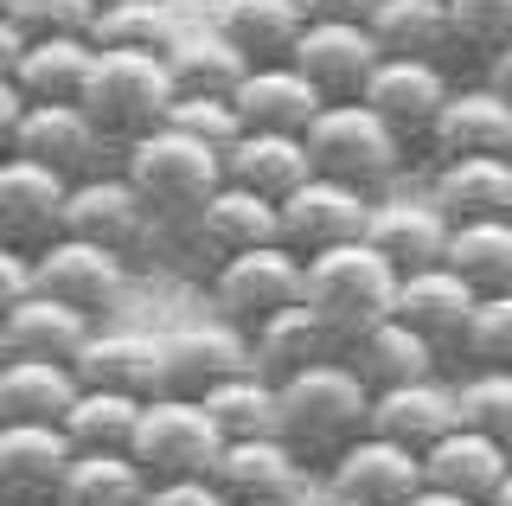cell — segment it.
Here are the masks:
<instances>
[{"mask_svg":"<svg viewBox=\"0 0 512 506\" xmlns=\"http://www.w3.org/2000/svg\"><path fill=\"white\" fill-rule=\"evenodd\" d=\"M180 20L167 0H103L90 13V45L96 52H167Z\"/></svg>","mask_w":512,"mask_h":506,"instance_id":"39","label":"cell"},{"mask_svg":"<svg viewBox=\"0 0 512 506\" xmlns=\"http://www.w3.org/2000/svg\"><path fill=\"white\" fill-rule=\"evenodd\" d=\"M77 109L96 122L103 141H122L128 148L135 135H148V129L167 122L173 77H167V65H160V52H96Z\"/></svg>","mask_w":512,"mask_h":506,"instance_id":"5","label":"cell"},{"mask_svg":"<svg viewBox=\"0 0 512 506\" xmlns=\"http://www.w3.org/2000/svg\"><path fill=\"white\" fill-rule=\"evenodd\" d=\"M487 506H512V474H506L500 487H493V500H487Z\"/></svg>","mask_w":512,"mask_h":506,"instance_id":"54","label":"cell"},{"mask_svg":"<svg viewBox=\"0 0 512 506\" xmlns=\"http://www.w3.org/2000/svg\"><path fill=\"white\" fill-rule=\"evenodd\" d=\"M0 506H7V500H0Z\"/></svg>","mask_w":512,"mask_h":506,"instance_id":"61","label":"cell"},{"mask_svg":"<svg viewBox=\"0 0 512 506\" xmlns=\"http://www.w3.org/2000/svg\"><path fill=\"white\" fill-rule=\"evenodd\" d=\"M448 90H455V71L429 65V58H378V71L365 77L359 103L372 109L404 148H429V129H436Z\"/></svg>","mask_w":512,"mask_h":506,"instance_id":"10","label":"cell"},{"mask_svg":"<svg viewBox=\"0 0 512 506\" xmlns=\"http://www.w3.org/2000/svg\"><path fill=\"white\" fill-rule=\"evenodd\" d=\"M474 302H480V295L448 270V263H429V270L397 276L391 321H404L410 334H423L448 366H455V359H461V334H468V321H474Z\"/></svg>","mask_w":512,"mask_h":506,"instance_id":"15","label":"cell"},{"mask_svg":"<svg viewBox=\"0 0 512 506\" xmlns=\"http://www.w3.org/2000/svg\"><path fill=\"white\" fill-rule=\"evenodd\" d=\"M71 436L58 423H0V500L7 506H58Z\"/></svg>","mask_w":512,"mask_h":506,"instance_id":"18","label":"cell"},{"mask_svg":"<svg viewBox=\"0 0 512 506\" xmlns=\"http://www.w3.org/2000/svg\"><path fill=\"white\" fill-rule=\"evenodd\" d=\"M212 26L250 58V65H288V52H295V39H301L308 20H301L295 0H218Z\"/></svg>","mask_w":512,"mask_h":506,"instance_id":"35","label":"cell"},{"mask_svg":"<svg viewBox=\"0 0 512 506\" xmlns=\"http://www.w3.org/2000/svg\"><path fill=\"white\" fill-rule=\"evenodd\" d=\"M96 0H7V20L20 26L26 39H71L90 33Z\"/></svg>","mask_w":512,"mask_h":506,"instance_id":"46","label":"cell"},{"mask_svg":"<svg viewBox=\"0 0 512 506\" xmlns=\"http://www.w3.org/2000/svg\"><path fill=\"white\" fill-rule=\"evenodd\" d=\"M77 398V372L52 359H0V423H58Z\"/></svg>","mask_w":512,"mask_h":506,"instance_id":"37","label":"cell"},{"mask_svg":"<svg viewBox=\"0 0 512 506\" xmlns=\"http://www.w3.org/2000/svg\"><path fill=\"white\" fill-rule=\"evenodd\" d=\"M442 263L468 282L480 302H487V295H512V218H468V225H448Z\"/></svg>","mask_w":512,"mask_h":506,"instance_id":"36","label":"cell"},{"mask_svg":"<svg viewBox=\"0 0 512 506\" xmlns=\"http://www.w3.org/2000/svg\"><path fill=\"white\" fill-rule=\"evenodd\" d=\"M167 129H180V135H192V141H205V148H231L237 141V109H231V97H173V109H167Z\"/></svg>","mask_w":512,"mask_h":506,"instance_id":"45","label":"cell"},{"mask_svg":"<svg viewBox=\"0 0 512 506\" xmlns=\"http://www.w3.org/2000/svg\"><path fill=\"white\" fill-rule=\"evenodd\" d=\"M0 7H7V0H0Z\"/></svg>","mask_w":512,"mask_h":506,"instance_id":"59","label":"cell"},{"mask_svg":"<svg viewBox=\"0 0 512 506\" xmlns=\"http://www.w3.org/2000/svg\"><path fill=\"white\" fill-rule=\"evenodd\" d=\"M180 237H186L192 257L212 270V263H224V257H244V250H256V244H276V205L224 180L218 193L192 212V225Z\"/></svg>","mask_w":512,"mask_h":506,"instance_id":"22","label":"cell"},{"mask_svg":"<svg viewBox=\"0 0 512 506\" xmlns=\"http://www.w3.org/2000/svg\"><path fill=\"white\" fill-rule=\"evenodd\" d=\"M455 410L461 423L493 442L512 449V372H493V366H461L455 378Z\"/></svg>","mask_w":512,"mask_h":506,"instance_id":"42","label":"cell"},{"mask_svg":"<svg viewBox=\"0 0 512 506\" xmlns=\"http://www.w3.org/2000/svg\"><path fill=\"white\" fill-rule=\"evenodd\" d=\"M7 154H26V161L52 167L58 180H84V173L103 167L109 141L96 135V122H90L77 103H26L20 135H13Z\"/></svg>","mask_w":512,"mask_h":506,"instance_id":"20","label":"cell"},{"mask_svg":"<svg viewBox=\"0 0 512 506\" xmlns=\"http://www.w3.org/2000/svg\"><path fill=\"white\" fill-rule=\"evenodd\" d=\"M365 33L384 58H429V65L455 71V33H448L442 0H372Z\"/></svg>","mask_w":512,"mask_h":506,"instance_id":"30","label":"cell"},{"mask_svg":"<svg viewBox=\"0 0 512 506\" xmlns=\"http://www.w3.org/2000/svg\"><path fill=\"white\" fill-rule=\"evenodd\" d=\"M103 321H90V314L52 302V295L32 289L20 308L0 314V340H7V359H52V366H71L77 353H84V340L96 334Z\"/></svg>","mask_w":512,"mask_h":506,"instance_id":"26","label":"cell"},{"mask_svg":"<svg viewBox=\"0 0 512 506\" xmlns=\"http://www.w3.org/2000/svg\"><path fill=\"white\" fill-rule=\"evenodd\" d=\"M416 487H423V455L372 430L327 462V494L359 500V506H404Z\"/></svg>","mask_w":512,"mask_h":506,"instance_id":"17","label":"cell"},{"mask_svg":"<svg viewBox=\"0 0 512 506\" xmlns=\"http://www.w3.org/2000/svg\"><path fill=\"white\" fill-rule=\"evenodd\" d=\"M506 474H512V449L468 430V423H455L442 442L423 449V481L442 487V494H455V500H468V506H487Z\"/></svg>","mask_w":512,"mask_h":506,"instance_id":"25","label":"cell"},{"mask_svg":"<svg viewBox=\"0 0 512 506\" xmlns=\"http://www.w3.org/2000/svg\"><path fill=\"white\" fill-rule=\"evenodd\" d=\"M64 237H84V244L109 250V257H122L128 270H135V263L154 257V244L167 231H160L154 212L135 199V186L122 180V167H96L84 180H71V193H64Z\"/></svg>","mask_w":512,"mask_h":506,"instance_id":"6","label":"cell"},{"mask_svg":"<svg viewBox=\"0 0 512 506\" xmlns=\"http://www.w3.org/2000/svg\"><path fill=\"white\" fill-rule=\"evenodd\" d=\"M77 385L90 391H122L135 404L167 398V346L160 334H141V327H96L84 340V353L71 359Z\"/></svg>","mask_w":512,"mask_h":506,"instance_id":"12","label":"cell"},{"mask_svg":"<svg viewBox=\"0 0 512 506\" xmlns=\"http://www.w3.org/2000/svg\"><path fill=\"white\" fill-rule=\"evenodd\" d=\"M455 423H461V410H455V378L448 372L372 391V436H391L416 455H423L429 442H442Z\"/></svg>","mask_w":512,"mask_h":506,"instance_id":"23","label":"cell"},{"mask_svg":"<svg viewBox=\"0 0 512 506\" xmlns=\"http://www.w3.org/2000/svg\"><path fill=\"white\" fill-rule=\"evenodd\" d=\"M448 7V33H455V58L487 65L493 52L512 45V0H442Z\"/></svg>","mask_w":512,"mask_h":506,"instance_id":"43","label":"cell"},{"mask_svg":"<svg viewBox=\"0 0 512 506\" xmlns=\"http://www.w3.org/2000/svg\"><path fill=\"white\" fill-rule=\"evenodd\" d=\"M20 52H26V33L7 20V7H0V77H13V65H20Z\"/></svg>","mask_w":512,"mask_h":506,"instance_id":"52","label":"cell"},{"mask_svg":"<svg viewBox=\"0 0 512 506\" xmlns=\"http://www.w3.org/2000/svg\"><path fill=\"white\" fill-rule=\"evenodd\" d=\"M32 289L90 314V321H109L128 295V263L84 244V237H52L45 250H32Z\"/></svg>","mask_w":512,"mask_h":506,"instance_id":"9","label":"cell"},{"mask_svg":"<svg viewBox=\"0 0 512 506\" xmlns=\"http://www.w3.org/2000/svg\"><path fill=\"white\" fill-rule=\"evenodd\" d=\"M365 212H372L365 193L327 180V173H308L301 186H288L276 199V244H288L295 257H320L333 244H352L365 231Z\"/></svg>","mask_w":512,"mask_h":506,"instance_id":"11","label":"cell"},{"mask_svg":"<svg viewBox=\"0 0 512 506\" xmlns=\"http://www.w3.org/2000/svg\"><path fill=\"white\" fill-rule=\"evenodd\" d=\"M160 65L173 77V97H231V90L244 84L250 58L237 52L218 26H180L173 45L160 52Z\"/></svg>","mask_w":512,"mask_h":506,"instance_id":"31","label":"cell"},{"mask_svg":"<svg viewBox=\"0 0 512 506\" xmlns=\"http://www.w3.org/2000/svg\"><path fill=\"white\" fill-rule=\"evenodd\" d=\"M480 84H487L493 97H500V103L512 109V45H506V52H493L487 65H480Z\"/></svg>","mask_w":512,"mask_h":506,"instance_id":"51","label":"cell"},{"mask_svg":"<svg viewBox=\"0 0 512 506\" xmlns=\"http://www.w3.org/2000/svg\"><path fill=\"white\" fill-rule=\"evenodd\" d=\"M365 244L378 250L384 263H391L397 276H410V270H429V263H442V250H448V218L423 199H410V193H384L372 199V212H365Z\"/></svg>","mask_w":512,"mask_h":506,"instance_id":"21","label":"cell"},{"mask_svg":"<svg viewBox=\"0 0 512 506\" xmlns=\"http://www.w3.org/2000/svg\"><path fill=\"white\" fill-rule=\"evenodd\" d=\"M96 7H103V0H96Z\"/></svg>","mask_w":512,"mask_h":506,"instance_id":"58","label":"cell"},{"mask_svg":"<svg viewBox=\"0 0 512 506\" xmlns=\"http://www.w3.org/2000/svg\"><path fill=\"white\" fill-rule=\"evenodd\" d=\"M455 366H493V372H512V295H487L474 302V321L461 334V359Z\"/></svg>","mask_w":512,"mask_h":506,"instance_id":"44","label":"cell"},{"mask_svg":"<svg viewBox=\"0 0 512 506\" xmlns=\"http://www.w3.org/2000/svg\"><path fill=\"white\" fill-rule=\"evenodd\" d=\"M218 167H224L231 186H244V193L269 199V205L314 173L308 141H301V135H276V129H237V141L218 154Z\"/></svg>","mask_w":512,"mask_h":506,"instance_id":"27","label":"cell"},{"mask_svg":"<svg viewBox=\"0 0 512 506\" xmlns=\"http://www.w3.org/2000/svg\"><path fill=\"white\" fill-rule=\"evenodd\" d=\"M212 481L231 506H244V500H308L314 468L301 462L282 436H237V442L218 449Z\"/></svg>","mask_w":512,"mask_h":506,"instance_id":"16","label":"cell"},{"mask_svg":"<svg viewBox=\"0 0 512 506\" xmlns=\"http://www.w3.org/2000/svg\"><path fill=\"white\" fill-rule=\"evenodd\" d=\"M224 449L218 423L205 417L199 398H154L141 404L135 417V436H128V455H135V468L148 474V481H192V474H212Z\"/></svg>","mask_w":512,"mask_h":506,"instance_id":"7","label":"cell"},{"mask_svg":"<svg viewBox=\"0 0 512 506\" xmlns=\"http://www.w3.org/2000/svg\"><path fill=\"white\" fill-rule=\"evenodd\" d=\"M26 295H32V257L13 250V244H0V314L20 308Z\"/></svg>","mask_w":512,"mask_h":506,"instance_id":"48","label":"cell"},{"mask_svg":"<svg viewBox=\"0 0 512 506\" xmlns=\"http://www.w3.org/2000/svg\"><path fill=\"white\" fill-rule=\"evenodd\" d=\"M295 7H301V20H359L365 26L372 0H295Z\"/></svg>","mask_w":512,"mask_h":506,"instance_id":"49","label":"cell"},{"mask_svg":"<svg viewBox=\"0 0 512 506\" xmlns=\"http://www.w3.org/2000/svg\"><path fill=\"white\" fill-rule=\"evenodd\" d=\"M506 161H512V154H506Z\"/></svg>","mask_w":512,"mask_h":506,"instance_id":"60","label":"cell"},{"mask_svg":"<svg viewBox=\"0 0 512 506\" xmlns=\"http://www.w3.org/2000/svg\"><path fill=\"white\" fill-rule=\"evenodd\" d=\"M346 366L372 391H384V385H410V378H436V372H448V359L423 334H410L404 321H378L365 340L346 346Z\"/></svg>","mask_w":512,"mask_h":506,"instance_id":"34","label":"cell"},{"mask_svg":"<svg viewBox=\"0 0 512 506\" xmlns=\"http://www.w3.org/2000/svg\"><path fill=\"white\" fill-rule=\"evenodd\" d=\"M122 180L135 186V199L154 212L160 231H186L192 212L224 186V167H218V148L160 122V129L135 135L122 148Z\"/></svg>","mask_w":512,"mask_h":506,"instance_id":"3","label":"cell"},{"mask_svg":"<svg viewBox=\"0 0 512 506\" xmlns=\"http://www.w3.org/2000/svg\"><path fill=\"white\" fill-rule=\"evenodd\" d=\"M64 193L71 180H58L52 167L26 161V154H0V244L32 257L52 237H64Z\"/></svg>","mask_w":512,"mask_h":506,"instance_id":"14","label":"cell"},{"mask_svg":"<svg viewBox=\"0 0 512 506\" xmlns=\"http://www.w3.org/2000/svg\"><path fill=\"white\" fill-rule=\"evenodd\" d=\"M20 116H26V97L13 77H0V154L13 148V135H20Z\"/></svg>","mask_w":512,"mask_h":506,"instance_id":"50","label":"cell"},{"mask_svg":"<svg viewBox=\"0 0 512 506\" xmlns=\"http://www.w3.org/2000/svg\"><path fill=\"white\" fill-rule=\"evenodd\" d=\"M308 506H359V500H340V494H320V500H308Z\"/></svg>","mask_w":512,"mask_h":506,"instance_id":"55","label":"cell"},{"mask_svg":"<svg viewBox=\"0 0 512 506\" xmlns=\"http://www.w3.org/2000/svg\"><path fill=\"white\" fill-rule=\"evenodd\" d=\"M365 430H372V385L346 366V353L320 359L308 372H288L276 385V436L308 468H327Z\"/></svg>","mask_w":512,"mask_h":506,"instance_id":"1","label":"cell"},{"mask_svg":"<svg viewBox=\"0 0 512 506\" xmlns=\"http://www.w3.org/2000/svg\"><path fill=\"white\" fill-rule=\"evenodd\" d=\"M301 141H308L314 173H327V180H340L365 199H384L397 186V173H404V161H410V148L384 129L365 103H320V116L308 122Z\"/></svg>","mask_w":512,"mask_h":506,"instance_id":"4","label":"cell"},{"mask_svg":"<svg viewBox=\"0 0 512 506\" xmlns=\"http://www.w3.org/2000/svg\"><path fill=\"white\" fill-rule=\"evenodd\" d=\"M205 417L218 423V436L224 442H237V436H276V378H263V372H237V378H224V385L205 391Z\"/></svg>","mask_w":512,"mask_h":506,"instance_id":"40","label":"cell"},{"mask_svg":"<svg viewBox=\"0 0 512 506\" xmlns=\"http://www.w3.org/2000/svg\"><path fill=\"white\" fill-rule=\"evenodd\" d=\"M205 302H212L218 321L231 327H250L269 321L276 308L301 302V257L288 244H256L244 257H224L205 270Z\"/></svg>","mask_w":512,"mask_h":506,"instance_id":"8","label":"cell"},{"mask_svg":"<svg viewBox=\"0 0 512 506\" xmlns=\"http://www.w3.org/2000/svg\"><path fill=\"white\" fill-rule=\"evenodd\" d=\"M333 353H340V346L327 340V327H320V314L308 302H288V308L269 314V321L250 327V366L263 378H276V385L288 372H308V366H320V359H333Z\"/></svg>","mask_w":512,"mask_h":506,"instance_id":"32","label":"cell"},{"mask_svg":"<svg viewBox=\"0 0 512 506\" xmlns=\"http://www.w3.org/2000/svg\"><path fill=\"white\" fill-rule=\"evenodd\" d=\"M301 302L320 314L327 340L346 353V346L365 340L378 321H391L397 270L365 237H352V244H333V250H320V257H301Z\"/></svg>","mask_w":512,"mask_h":506,"instance_id":"2","label":"cell"},{"mask_svg":"<svg viewBox=\"0 0 512 506\" xmlns=\"http://www.w3.org/2000/svg\"><path fill=\"white\" fill-rule=\"evenodd\" d=\"M378 58L384 52L372 45V33L359 20H308L295 52H288V65L320 90V103H359V90L378 71Z\"/></svg>","mask_w":512,"mask_h":506,"instance_id":"13","label":"cell"},{"mask_svg":"<svg viewBox=\"0 0 512 506\" xmlns=\"http://www.w3.org/2000/svg\"><path fill=\"white\" fill-rule=\"evenodd\" d=\"M231 109L244 129H276V135H308L320 116V90L295 65H250L244 84L231 90Z\"/></svg>","mask_w":512,"mask_h":506,"instance_id":"28","label":"cell"},{"mask_svg":"<svg viewBox=\"0 0 512 506\" xmlns=\"http://www.w3.org/2000/svg\"><path fill=\"white\" fill-rule=\"evenodd\" d=\"M141 506H231V500L218 494L212 474H192V481H148Z\"/></svg>","mask_w":512,"mask_h":506,"instance_id":"47","label":"cell"},{"mask_svg":"<svg viewBox=\"0 0 512 506\" xmlns=\"http://www.w3.org/2000/svg\"><path fill=\"white\" fill-rule=\"evenodd\" d=\"M429 205H436L448 225H468V218H512V161L506 154L436 161V173H429Z\"/></svg>","mask_w":512,"mask_h":506,"instance_id":"29","label":"cell"},{"mask_svg":"<svg viewBox=\"0 0 512 506\" xmlns=\"http://www.w3.org/2000/svg\"><path fill=\"white\" fill-rule=\"evenodd\" d=\"M244 506H308V500H244Z\"/></svg>","mask_w":512,"mask_h":506,"instance_id":"56","label":"cell"},{"mask_svg":"<svg viewBox=\"0 0 512 506\" xmlns=\"http://www.w3.org/2000/svg\"><path fill=\"white\" fill-rule=\"evenodd\" d=\"M0 359H7V340H0Z\"/></svg>","mask_w":512,"mask_h":506,"instance_id":"57","label":"cell"},{"mask_svg":"<svg viewBox=\"0 0 512 506\" xmlns=\"http://www.w3.org/2000/svg\"><path fill=\"white\" fill-rule=\"evenodd\" d=\"M404 506H468V500H455V494H442V487H429V481H423Z\"/></svg>","mask_w":512,"mask_h":506,"instance_id":"53","label":"cell"},{"mask_svg":"<svg viewBox=\"0 0 512 506\" xmlns=\"http://www.w3.org/2000/svg\"><path fill=\"white\" fill-rule=\"evenodd\" d=\"M429 154L436 161H474V154H512V109L493 97L487 84H455L429 129Z\"/></svg>","mask_w":512,"mask_h":506,"instance_id":"24","label":"cell"},{"mask_svg":"<svg viewBox=\"0 0 512 506\" xmlns=\"http://www.w3.org/2000/svg\"><path fill=\"white\" fill-rule=\"evenodd\" d=\"M90 65H96L90 33L26 39L20 65H13V84H20L26 103H77V97H84V84H90Z\"/></svg>","mask_w":512,"mask_h":506,"instance_id":"33","label":"cell"},{"mask_svg":"<svg viewBox=\"0 0 512 506\" xmlns=\"http://www.w3.org/2000/svg\"><path fill=\"white\" fill-rule=\"evenodd\" d=\"M141 494H148V474L135 468V455L128 449H90V455H71L58 506H141Z\"/></svg>","mask_w":512,"mask_h":506,"instance_id":"38","label":"cell"},{"mask_svg":"<svg viewBox=\"0 0 512 506\" xmlns=\"http://www.w3.org/2000/svg\"><path fill=\"white\" fill-rule=\"evenodd\" d=\"M135 417H141V404H135V398H122V391H90V385H77L71 410L58 417V430L71 436V449H77V455H90V449H128V436H135Z\"/></svg>","mask_w":512,"mask_h":506,"instance_id":"41","label":"cell"},{"mask_svg":"<svg viewBox=\"0 0 512 506\" xmlns=\"http://www.w3.org/2000/svg\"><path fill=\"white\" fill-rule=\"evenodd\" d=\"M160 346H167V391L173 398H205L224 378L250 372V334L231 327V321H218V314L160 334Z\"/></svg>","mask_w":512,"mask_h":506,"instance_id":"19","label":"cell"}]
</instances>
